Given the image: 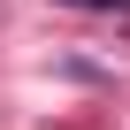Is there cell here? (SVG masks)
Masks as SVG:
<instances>
[{"label":"cell","mask_w":130,"mask_h":130,"mask_svg":"<svg viewBox=\"0 0 130 130\" xmlns=\"http://www.w3.org/2000/svg\"><path fill=\"white\" fill-rule=\"evenodd\" d=\"M69 8H100V15H122L130 0H69Z\"/></svg>","instance_id":"1"}]
</instances>
